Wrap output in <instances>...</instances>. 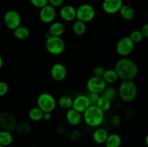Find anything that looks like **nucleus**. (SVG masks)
I'll return each mask as SVG.
<instances>
[{
    "label": "nucleus",
    "instance_id": "nucleus-24",
    "mask_svg": "<svg viewBox=\"0 0 148 147\" xmlns=\"http://www.w3.org/2000/svg\"><path fill=\"white\" fill-rule=\"evenodd\" d=\"M13 141V136L12 133L1 130L0 131V145L6 147L11 145Z\"/></svg>",
    "mask_w": 148,
    "mask_h": 147
},
{
    "label": "nucleus",
    "instance_id": "nucleus-2",
    "mask_svg": "<svg viewBox=\"0 0 148 147\" xmlns=\"http://www.w3.org/2000/svg\"><path fill=\"white\" fill-rule=\"evenodd\" d=\"M83 120L85 123L91 128H98L103 122L104 112L95 105H90L89 108L83 112Z\"/></svg>",
    "mask_w": 148,
    "mask_h": 147
},
{
    "label": "nucleus",
    "instance_id": "nucleus-44",
    "mask_svg": "<svg viewBox=\"0 0 148 147\" xmlns=\"http://www.w3.org/2000/svg\"><path fill=\"white\" fill-rule=\"evenodd\" d=\"M99 147H105V146H99Z\"/></svg>",
    "mask_w": 148,
    "mask_h": 147
},
{
    "label": "nucleus",
    "instance_id": "nucleus-28",
    "mask_svg": "<svg viewBox=\"0 0 148 147\" xmlns=\"http://www.w3.org/2000/svg\"><path fill=\"white\" fill-rule=\"evenodd\" d=\"M117 94H118V92L116 89V88L109 86H106L104 90L101 93V96L106 98V99H108V100H110L111 102L112 100L115 99V98L117 96Z\"/></svg>",
    "mask_w": 148,
    "mask_h": 147
},
{
    "label": "nucleus",
    "instance_id": "nucleus-18",
    "mask_svg": "<svg viewBox=\"0 0 148 147\" xmlns=\"http://www.w3.org/2000/svg\"><path fill=\"white\" fill-rule=\"evenodd\" d=\"M65 30L64 25L61 22H53L51 23L49 29V33L50 35L55 37H61L64 34Z\"/></svg>",
    "mask_w": 148,
    "mask_h": 147
},
{
    "label": "nucleus",
    "instance_id": "nucleus-31",
    "mask_svg": "<svg viewBox=\"0 0 148 147\" xmlns=\"http://www.w3.org/2000/svg\"><path fill=\"white\" fill-rule=\"evenodd\" d=\"M67 137L72 141H77L82 137V133L79 130H71L67 132Z\"/></svg>",
    "mask_w": 148,
    "mask_h": 147
},
{
    "label": "nucleus",
    "instance_id": "nucleus-6",
    "mask_svg": "<svg viewBox=\"0 0 148 147\" xmlns=\"http://www.w3.org/2000/svg\"><path fill=\"white\" fill-rule=\"evenodd\" d=\"M95 14V8L89 4H82L76 9V20L85 23L93 20Z\"/></svg>",
    "mask_w": 148,
    "mask_h": 147
},
{
    "label": "nucleus",
    "instance_id": "nucleus-35",
    "mask_svg": "<svg viewBox=\"0 0 148 147\" xmlns=\"http://www.w3.org/2000/svg\"><path fill=\"white\" fill-rule=\"evenodd\" d=\"M110 122H111V125L114 127H117L121 124V118L119 117V115H113L111 118L110 120Z\"/></svg>",
    "mask_w": 148,
    "mask_h": 147
},
{
    "label": "nucleus",
    "instance_id": "nucleus-41",
    "mask_svg": "<svg viewBox=\"0 0 148 147\" xmlns=\"http://www.w3.org/2000/svg\"><path fill=\"white\" fill-rule=\"evenodd\" d=\"M3 65H4V60H3L2 57H1V56H0V69L2 68Z\"/></svg>",
    "mask_w": 148,
    "mask_h": 147
},
{
    "label": "nucleus",
    "instance_id": "nucleus-8",
    "mask_svg": "<svg viewBox=\"0 0 148 147\" xmlns=\"http://www.w3.org/2000/svg\"><path fill=\"white\" fill-rule=\"evenodd\" d=\"M17 125V120L14 114L10 112H3L0 114V128L3 131L13 132Z\"/></svg>",
    "mask_w": 148,
    "mask_h": 147
},
{
    "label": "nucleus",
    "instance_id": "nucleus-7",
    "mask_svg": "<svg viewBox=\"0 0 148 147\" xmlns=\"http://www.w3.org/2000/svg\"><path fill=\"white\" fill-rule=\"evenodd\" d=\"M135 43L130 39L129 36H124L119 39L116 46V53L121 57H127L133 52Z\"/></svg>",
    "mask_w": 148,
    "mask_h": 147
},
{
    "label": "nucleus",
    "instance_id": "nucleus-10",
    "mask_svg": "<svg viewBox=\"0 0 148 147\" xmlns=\"http://www.w3.org/2000/svg\"><path fill=\"white\" fill-rule=\"evenodd\" d=\"M87 89L90 93H96L100 95L106 86V83L102 77L92 76L89 78L86 83Z\"/></svg>",
    "mask_w": 148,
    "mask_h": 147
},
{
    "label": "nucleus",
    "instance_id": "nucleus-12",
    "mask_svg": "<svg viewBox=\"0 0 148 147\" xmlns=\"http://www.w3.org/2000/svg\"><path fill=\"white\" fill-rule=\"evenodd\" d=\"M50 74L52 79L56 82H62L67 75V69L62 63H56L51 66Z\"/></svg>",
    "mask_w": 148,
    "mask_h": 147
},
{
    "label": "nucleus",
    "instance_id": "nucleus-23",
    "mask_svg": "<svg viewBox=\"0 0 148 147\" xmlns=\"http://www.w3.org/2000/svg\"><path fill=\"white\" fill-rule=\"evenodd\" d=\"M31 129L32 126L30 122L27 121H21L20 122H17L15 131L20 135H24L28 134L31 131Z\"/></svg>",
    "mask_w": 148,
    "mask_h": 147
},
{
    "label": "nucleus",
    "instance_id": "nucleus-29",
    "mask_svg": "<svg viewBox=\"0 0 148 147\" xmlns=\"http://www.w3.org/2000/svg\"><path fill=\"white\" fill-rule=\"evenodd\" d=\"M95 105H96L101 110H102L103 112H105L110 110L111 106V101L108 100L106 98L103 97L102 96H100L98 101H97L96 103H95Z\"/></svg>",
    "mask_w": 148,
    "mask_h": 147
},
{
    "label": "nucleus",
    "instance_id": "nucleus-3",
    "mask_svg": "<svg viewBox=\"0 0 148 147\" xmlns=\"http://www.w3.org/2000/svg\"><path fill=\"white\" fill-rule=\"evenodd\" d=\"M118 94L124 102H132L137 98L138 94L137 84L133 80L122 81L119 87Z\"/></svg>",
    "mask_w": 148,
    "mask_h": 147
},
{
    "label": "nucleus",
    "instance_id": "nucleus-43",
    "mask_svg": "<svg viewBox=\"0 0 148 147\" xmlns=\"http://www.w3.org/2000/svg\"><path fill=\"white\" fill-rule=\"evenodd\" d=\"M0 147H4V146H1V145H0Z\"/></svg>",
    "mask_w": 148,
    "mask_h": 147
},
{
    "label": "nucleus",
    "instance_id": "nucleus-22",
    "mask_svg": "<svg viewBox=\"0 0 148 147\" xmlns=\"http://www.w3.org/2000/svg\"><path fill=\"white\" fill-rule=\"evenodd\" d=\"M102 78L106 84H114L119 79V76L117 75L116 72L114 69H108V70H105L103 75Z\"/></svg>",
    "mask_w": 148,
    "mask_h": 147
},
{
    "label": "nucleus",
    "instance_id": "nucleus-33",
    "mask_svg": "<svg viewBox=\"0 0 148 147\" xmlns=\"http://www.w3.org/2000/svg\"><path fill=\"white\" fill-rule=\"evenodd\" d=\"M9 91V86L6 82L0 81V97L7 95Z\"/></svg>",
    "mask_w": 148,
    "mask_h": 147
},
{
    "label": "nucleus",
    "instance_id": "nucleus-21",
    "mask_svg": "<svg viewBox=\"0 0 148 147\" xmlns=\"http://www.w3.org/2000/svg\"><path fill=\"white\" fill-rule=\"evenodd\" d=\"M120 16L125 20H130L134 17V10L128 4H123L119 11Z\"/></svg>",
    "mask_w": 148,
    "mask_h": 147
},
{
    "label": "nucleus",
    "instance_id": "nucleus-1",
    "mask_svg": "<svg viewBox=\"0 0 148 147\" xmlns=\"http://www.w3.org/2000/svg\"><path fill=\"white\" fill-rule=\"evenodd\" d=\"M114 70L119 79L124 80H133L138 74L139 68L137 63L128 57H122L117 61Z\"/></svg>",
    "mask_w": 148,
    "mask_h": 147
},
{
    "label": "nucleus",
    "instance_id": "nucleus-30",
    "mask_svg": "<svg viewBox=\"0 0 148 147\" xmlns=\"http://www.w3.org/2000/svg\"><path fill=\"white\" fill-rule=\"evenodd\" d=\"M129 37H130V39H131L134 43H140V42L143 41V39L145 38L144 36L143 35V34H142L140 30H134V31H132L130 33Z\"/></svg>",
    "mask_w": 148,
    "mask_h": 147
},
{
    "label": "nucleus",
    "instance_id": "nucleus-4",
    "mask_svg": "<svg viewBox=\"0 0 148 147\" xmlns=\"http://www.w3.org/2000/svg\"><path fill=\"white\" fill-rule=\"evenodd\" d=\"M46 50L51 55L58 56L64 53L66 48V44L63 39L61 37H55L50 35L46 38Z\"/></svg>",
    "mask_w": 148,
    "mask_h": 147
},
{
    "label": "nucleus",
    "instance_id": "nucleus-39",
    "mask_svg": "<svg viewBox=\"0 0 148 147\" xmlns=\"http://www.w3.org/2000/svg\"><path fill=\"white\" fill-rule=\"evenodd\" d=\"M52 118L51 112H43V119L46 121H49Z\"/></svg>",
    "mask_w": 148,
    "mask_h": 147
},
{
    "label": "nucleus",
    "instance_id": "nucleus-15",
    "mask_svg": "<svg viewBox=\"0 0 148 147\" xmlns=\"http://www.w3.org/2000/svg\"><path fill=\"white\" fill-rule=\"evenodd\" d=\"M61 18L66 22H72L76 20V9L72 5L62 6L59 11Z\"/></svg>",
    "mask_w": 148,
    "mask_h": 147
},
{
    "label": "nucleus",
    "instance_id": "nucleus-38",
    "mask_svg": "<svg viewBox=\"0 0 148 147\" xmlns=\"http://www.w3.org/2000/svg\"><path fill=\"white\" fill-rule=\"evenodd\" d=\"M141 33L143 34V35L144 36V37H148V24H145L141 28Z\"/></svg>",
    "mask_w": 148,
    "mask_h": 147
},
{
    "label": "nucleus",
    "instance_id": "nucleus-37",
    "mask_svg": "<svg viewBox=\"0 0 148 147\" xmlns=\"http://www.w3.org/2000/svg\"><path fill=\"white\" fill-rule=\"evenodd\" d=\"M63 2L64 0H49L48 4H49V5H51V7H54L56 9V7H62Z\"/></svg>",
    "mask_w": 148,
    "mask_h": 147
},
{
    "label": "nucleus",
    "instance_id": "nucleus-20",
    "mask_svg": "<svg viewBox=\"0 0 148 147\" xmlns=\"http://www.w3.org/2000/svg\"><path fill=\"white\" fill-rule=\"evenodd\" d=\"M13 33L16 38L20 40H25L27 39L30 36V30L27 27L23 25L19 26L18 27L13 30Z\"/></svg>",
    "mask_w": 148,
    "mask_h": 147
},
{
    "label": "nucleus",
    "instance_id": "nucleus-17",
    "mask_svg": "<svg viewBox=\"0 0 148 147\" xmlns=\"http://www.w3.org/2000/svg\"><path fill=\"white\" fill-rule=\"evenodd\" d=\"M108 132L106 128L102 127H98L92 134L93 141L98 144H105L107 138L108 136Z\"/></svg>",
    "mask_w": 148,
    "mask_h": 147
},
{
    "label": "nucleus",
    "instance_id": "nucleus-14",
    "mask_svg": "<svg viewBox=\"0 0 148 147\" xmlns=\"http://www.w3.org/2000/svg\"><path fill=\"white\" fill-rule=\"evenodd\" d=\"M123 4V0H103L102 8L107 14H114L119 12Z\"/></svg>",
    "mask_w": 148,
    "mask_h": 147
},
{
    "label": "nucleus",
    "instance_id": "nucleus-34",
    "mask_svg": "<svg viewBox=\"0 0 148 147\" xmlns=\"http://www.w3.org/2000/svg\"><path fill=\"white\" fill-rule=\"evenodd\" d=\"M104 71H105V69H104V68L103 66H95L93 69V76H98V77H102L104 74Z\"/></svg>",
    "mask_w": 148,
    "mask_h": 147
},
{
    "label": "nucleus",
    "instance_id": "nucleus-27",
    "mask_svg": "<svg viewBox=\"0 0 148 147\" xmlns=\"http://www.w3.org/2000/svg\"><path fill=\"white\" fill-rule=\"evenodd\" d=\"M43 112L37 106L31 108L28 113L29 118L34 122H38L41 120L43 119Z\"/></svg>",
    "mask_w": 148,
    "mask_h": 147
},
{
    "label": "nucleus",
    "instance_id": "nucleus-36",
    "mask_svg": "<svg viewBox=\"0 0 148 147\" xmlns=\"http://www.w3.org/2000/svg\"><path fill=\"white\" fill-rule=\"evenodd\" d=\"M89 98V100L90 102L91 105H95L96 102L98 101V98L100 97V95L96 93H90V95H87Z\"/></svg>",
    "mask_w": 148,
    "mask_h": 147
},
{
    "label": "nucleus",
    "instance_id": "nucleus-26",
    "mask_svg": "<svg viewBox=\"0 0 148 147\" xmlns=\"http://www.w3.org/2000/svg\"><path fill=\"white\" fill-rule=\"evenodd\" d=\"M72 30L77 35H83L86 33L87 30L86 23L79 21V20H76L74 22L73 25H72Z\"/></svg>",
    "mask_w": 148,
    "mask_h": 147
},
{
    "label": "nucleus",
    "instance_id": "nucleus-25",
    "mask_svg": "<svg viewBox=\"0 0 148 147\" xmlns=\"http://www.w3.org/2000/svg\"><path fill=\"white\" fill-rule=\"evenodd\" d=\"M73 99L69 95H62L58 100V105L64 110H69L72 107Z\"/></svg>",
    "mask_w": 148,
    "mask_h": 147
},
{
    "label": "nucleus",
    "instance_id": "nucleus-5",
    "mask_svg": "<svg viewBox=\"0 0 148 147\" xmlns=\"http://www.w3.org/2000/svg\"><path fill=\"white\" fill-rule=\"evenodd\" d=\"M37 107L43 112H52L56 107V99L50 93L43 92L38 97Z\"/></svg>",
    "mask_w": 148,
    "mask_h": 147
},
{
    "label": "nucleus",
    "instance_id": "nucleus-40",
    "mask_svg": "<svg viewBox=\"0 0 148 147\" xmlns=\"http://www.w3.org/2000/svg\"><path fill=\"white\" fill-rule=\"evenodd\" d=\"M58 133L60 134H64L66 133V130H65V128H64V127H59V128H58Z\"/></svg>",
    "mask_w": 148,
    "mask_h": 147
},
{
    "label": "nucleus",
    "instance_id": "nucleus-42",
    "mask_svg": "<svg viewBox=\"0 0 148 147\" xmlns=\"http://www.w3.org/2000/svg\"><path fill=\"white\" fill-rule=\"evenodd\" d=\"M30 147H37V146H30Z\"/></svg>",
    "mask_w": 148,
    "mask_h": 147
},
{
    "label": "nucleus",
    "instance_id": "nucleus-11",
    "mask_svg": "<svg viewBox=\"0 0 148 147\" xmlns=\"http://www.w3.org/2000/svg\"><path fill=\"white\" fill-rule=\"evenodd\" d=\"M56 17V9L49 4H47L40 9L39 17L42 22L45 23V24H51V22H54Z\"/></svg>",
    "mask_w": 148,
    "mask_h": 147
},
{
    "label": "nucleus",
    "instance_id": "nucleus-9",
    "mask_svg": "<svg viewBox=\"0 0 148 147\" xmlns=\"http://www.w3.org/2000/svg\"><path fill=\"white\" fill-rule=\"evenodd\" d=\"M21 16L16 10H8L4 16V22L9 30H15L21 25Z\"/></svg>",
    "mask_w": 148,
    "mask_h": 147
},
{
    "label": "nucleus",
    "instance_id": "nucleus-32",
    "mask_svg": "<svg viewBox=\"0 0 148 147\" xmlns=\"http://www.w3.org/2000/svg\"><path fill=\"white\" fill-rule=\"evenodd\" d=\"M29 1L33 7L40 9L44 6L47 5L49 0H29Z\"/></svg>",
    "mask_w": 148,
    "mask_h": 147
},
{
    "label": "nucleus",
    "instance_id": "nucleus-13",
    "mask_svg": "<svg viewBox=\"0 0 148 147\" xmlns=\"http://www.w3.org/2000/svg\"><path fill=\"white\" fill-rule=\"evenodd\" d=\"M90 105H91V104L88 97L85 95H79L73 99L72 108L80 113H83Z\"/></svg>",
    "mask_w": 148,
    "mask_h": 147
},
{
    "label": "nucleus",
    "instance_id": "nucleus-16",
    "mask_svg": "<svg viewBox=\"0 0 148 147\" xmlns=\"http://www.w3.org/2000/svg\"><path fill=\"white\" fill-rule=\"evenodd\" d=\"M66 122L69 125H72V126H76L82 122V116L80 112L71 108V109L67 110L66 114Z\"/></svg>",
    "mask_w": 148,
    "mask_h": 147
},
{
    "label": "nucleus",
    "instance_id": "nucleus-19",
    "mask_svg": "<svg viewBox=\"0 0 148 147\" xmlns=\"http://www.w3.org/2000/svg\"><path fill=\"white\" fill-rule=\"evenodd\" d=\"M121 138L116 133L108 134L105 142V147H120L121 145Z\"/></svg>",
    "mask_w": 148,
    "mask_h": 147
}]
</instances>
